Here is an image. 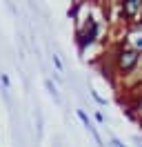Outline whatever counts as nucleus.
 Returning a JSON list of instances; mask_svg holds the SVG:
<instances>
[{
  "label": "nucleus",
  "instance_id": "f257e3e1",
  "mask_svg": "<svg viewBox=\"0 0 142 147\" xmlns=\"http://www.w3.org/2000/svg\"><path fill=\"white\" fill-rule=\"evenodd\" d=\"M109 58L113 60L115 74H118V76H124V78L131 76V74L140 67V60H142V56L138 54L135 49H131L129 45H124V42H118Z\"/></svg>",
  "mask_w": 142,
  "mask_h": 147
},
{
  "label": "nucleus",
  "instance_id": "f03ea898",
  "mask_svg": "<svg viewBox=\"0 0 142 147\" xmlns=\"http://www.w3.org/2000/svg\"><path fill=\"white\" fill-rule=\"evenodd\" d=\"M98 36H100V22H98L93 16H89V18L84 20V25L76 29V45H78L80 54H84L89 47L98 40Z\"/></svg>",
  "mask_w": 142,
  "mask_h": 147
},
{
  "label": "nucleus",
  "instance_id": "7ed1b4c3",
  "mask_svg": "<svg viewBox=\"0 0 142 147\" xmlns=\"http://www.w3.org/2000/svg\"><path fill=\"white\" fill-rule=\"evenodd\" d=\"M120 18L129 27H142V0H122Z\"/></svg>",
  "mask_w": 142,
  "mask_h": 147
},
{
  "label": "nucleus",
  "instance_id": "20e7f679",
  "mask_svg": "<svg viewBox=\"0 0 142 147\" xmlns=\"http://www.w3.org/2000/svg\"><path fill=\"white\" fill-rule=\"evenodd\" d=\"M122 42L129 45L131 49H135V51L142 56V27H127Z\"/></svg>",
  "mask_w": 142,
  "mask_h": 147
},
{
  "label": "nucleus",
  "instance_id": "39448f33",
  "mask_svg": "<svg viewBox=\"0 0 142 147\" xmlns=\"http://www.w3.org/2000/svg\"><path fill=\"white\" fill-rule=\"evenodd\" d=\"M129 114H131L133 118H140L142 120V92L133 98V105H131V109H129Z\"/></svg>",
  "mask_w": 142,
  "mask_h": 147
},
{
  "label": "nucleus",
  "instance_id": "423d86ee",
  "mask_svg": "<svg viewBox=\"0 0 142 147\" xmlns=\"http://www.w3.org/2000/svg\"><path fill=\"white\" fill-rule=\"evenodd\" d=\"M80 7H82V2H73V5H71V7H69V11H67V16H69L71 20H78Z\"/></svg>",
  "mask_w": 142,
  "mask_h": 147
},
{
  "label": "nucleus",
  "instance_id": "0eeeda50",
  "mask_svg": "<svg viewBox=\"0 0 142 147\" xmlns=\"http://www.w3.org/2000/svg\"><path fill=\"white\" fill-rule=\"evenodd\" d=\"M44 85H47V89H49V92L53 94V98H58V94H56V87H53V83H51V80H47Z\"/></svg>",
  "mask_w": 142,
  "mask_h": 147
},
{
  "label": "nucleus",
  "instance_id": "6e6552de",
  "mask_svg": "<svg viewBox=\"0 0 142 147\" xmlns=\"http://www.w3.org/2000/svg\"><path fill=\"white\" fill-rule=\"evenodd\" d=\"M91 96H93V98H96V100L100 102V105H107V100H104V98H102V96H98L96 92H91Z\"/></svg>",
  "mask_w": 142,
  "mask_h": 147
},
{
  "label": "nucleus",
  "instance_id": "1a4fd4ad",
  "mask_svg": "<svg viewBox=\"0 0 142 147\" xmlns=\"http://www.w3.org/2000/svg\"><path fill=\"white\" fill-rule=\"evenodd\" d=\"M53 65H56L58 69H62V63H60V58H58V56H53Z\"/></svg>",
  "mask_w": 142,
  "mask_h": 147
},
{
  "label": "nucleus",
  "instance_id": "9d476101",
  "mask_svg": "<svg viewBox=\"0 0 142 147\" xmlns=\"http://www.w3.org/2000/svg\"><path fill=\"white\" fill-rule=\"evenodd\" d=\"M111 145H113V147H124L122 143H120V140H118V138H111Z\"/></svg>",
  "mask_w": 142,
  "mask_h": 147
},
{
  "label": "nucleus",
  "instance_id": "9b49d317",
  "mask_svg": "<svg viewBox=\"0 0 142 147\" xmlns=\"http://www.w3.org/2000/svg\"><path fill=\"white\" fill-rule=\"evenodd\" d=\"M96 120H98V123H102V120H104V116H102V111H96Z\"/></svg>",
  "mask_w": 142,
  "mask_h": 147
},
{
  "label": "nucleus",
  "instance_id": "f8f14e48",
  "mask_svg": "<svg viewBox=\"0 0 142 147\" xmlns=\"http://www.w3.org/2000/svg\"><path fill=\"white\" fill-rule=\"evenodd\" d=\"M140 147H142V145H140Z\"/></svg>",
  "mask_w": 142,
  "mask_h": 147
}]
</instances>
